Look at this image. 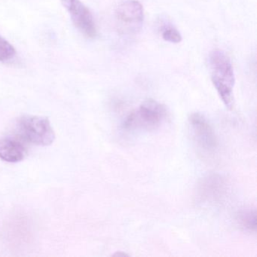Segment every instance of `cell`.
<instances>
[{"label": "cell", "mask_w": 257, "mask_h": 257, "mask_svg": "<svg viewBox=\"0 0 257 257\" xmlns=\"http://www.w3.org/2000/svg\"><path fill=\"white\" fill-rule=\"evenodd\" d=\"M16 55V50L14 46L0 36V62H8Z\"/></svg>", "instance_id": "cell-9"}, {"label": "cell", "mask_w": 257, "mask_h": 257, "mask_svg": "<svg viewBox=\"0 0 257 257\" xmlns=\"http://www.w3.org/2000/svg\"><path fill=\"white\" fill-rule=\"evenodd\" d=\"M26 150L23 144L11 137L0 139V159L10 163H16L25 159Z\"/></svg>", "instance_id": "cell-7"}, {"label": "cell", "mask_w": 257, "mask_h": 257, "mask_svg": "<svg viewBox=\"0 0 257 257\" xmlns=\"http://www.w3.org/2000/svg\"><path fill=\"white\" fill-rule=\"evenodd\" d=\"M115 19L121 31L135 34L141 30L144 23V7L138 0L124 1L117 7Z\"/></svg>", "instance_id": "cell-5"}, {"label": "cell", "mask_w": 257, "mask_h": 257, "mask_svg": "<svg viewBox=\"0 0 257 257\" xmlns=\"http://www.w3.org/2000/svg\"><path fill=\"white\" fill-rule=\"evenodd\" d=\"M114 256H128L127 253L122 252V251H117L115 253L113 254Z\"/></svg>", "instance_id": "cell-11"}, {"label": "cell", "mask_w": 257, "mask_h": 257, "mask_svg": "<svg viewBox=\"0 0 257 257\" xmlns=\"http://www.w3.org/2000/svg\"><path fill=\"white\" fill-rule=\"evenodd\" d=\"M61 2L78 31L88 38H94L97 36V28L88 7L80 0H61Z\"/></svg>", "instance_id": "cell-6"}, {"label": "cell", "mask_w": 257, "mask_h": 257, "mask_svg": "<svg viewBox=\"0 0 257 257\" xmlns=\"http://www.w3.org/2000/svg\"><path fill=\"white\" fill-rule=\"evenodd\" d=\"M168 116L166 106L156 100H146L131 112L123 123L127 131L153 130L159 127Z\"/></svg>", "instance_id": "cell-2"}, {"label": "cell", "mask_w": 257, "mask_h": 257, "mask_svg": "<svg viewBox=\"0 0 257 257\" xmlns=\"http://www.w3.org/2000/svg\"><path fill=\"white\" fill-rule=\"evenodd\" d=\"M19 133L24 139L34 145L46 147L55 139L50 121L45 117L25 115L18 122Z\"/></svg>", "instance_id": "cell-3"}, {"label": "cell", "mask_w": 257, "mask_h": 257, "mask_svg": "<svg viewBox=\"0 0 257 257\" xmlns=\"http://www.w3.org/2000/svg\"><path fill=\"white\" fill-rule=\"evenodd\" d=\"M209 67L212 82L219 97L228 109H232L235 77L229 58L222 51L215 49L209 55Z\"/></svg>", "instance_id": "cell-1"}, {"label": "cell", "mask_w": 257, "mask_h": 257, "mask_svg": "<svg viewBox=\"0 0 257 257\" xmlns=\"http://www.w3.org/2000/svg\"><path fill=\"white\" fill-rule=\"evenodd\" d=\"M237 222L245 231L255 232L256 229V211L255 209L240 210L237 215Z\"/></svg>", "instance_id": "cell-8"}, {"label": "cell", "mask_w": 257, "mask_h": 257, "mask_svg": "<svg viewBox=\"0 0 257 257\" xmlns=\"http://www.w3.org/2000/svg\"><path fill=\"white\" fill-rule=\"evenodd\" d=\"M162 37L165 41L175 44L182 41L181 34L171 25H165L162 28Z\"/></svg>", "instance_id": "cell-10"}, {"label": "cell", "mask_w": 257, "mask_h": 257, "mask_svg": "<svg viewBox=\"0 0 257 257\" xmlns=\"http://www.w3.org/2000/svg\"><path fill=\"white\" fill-rule=\"evenodd\" d=\"M191 135L197 147L203 153H213L217 147V140L207 118L199 112H194L189 117Z\"/></svg>", "instance_id": "cell-4"}]
</instances>
